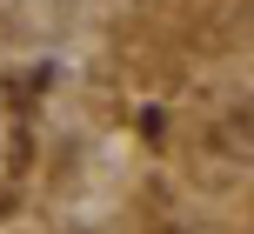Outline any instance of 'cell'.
<instances>
[{
    "mask_svg": "<svg viewBox=\"0 0 254 234\" xmlns=\"http://www.w3.org/2000/svg\"><path fill=\"white\" fill-rule=\"evenodd\" d=\"M161 234H188V228H161Z\"/></svg>",
    "mask_w": 254,
    "mask_h": 234,
    "instance_id": "1",
    "label": "cell"
}]
</instances>
